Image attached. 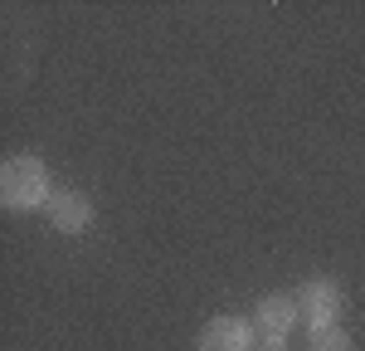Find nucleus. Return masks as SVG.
Instances as JSON below:
<instances>
[{
    "label": "nucleus",
    "instance_id": "nucleus-1",
    "mask_svg": "<svg viewBox=\"0 0 365 351\" xmlns=\"http://www.w3.org/2000/svg\"><path fill=\"white\" fill-rule=\"evenodd\" d=\"M0 200L5 210H39V205L54 200V185H49V166L39 161V156H5V166H0Z\"/></svg>",
    "mask_w": 365,
    "mask_h": 351
},
{
    "label": "nucleus",
    "instance_id": "nucleus-2",
    "mask_svg": "<svg viewBox=\"0 0 365 351\" xmlns=\"http://www.w3.org/2000/svg\"><path fill=\"white\" fill-rule=\"evenodd\" d=\"M341 307H346V292H341L336 278H307L297 288V312L312 332L322 327H341Z\"/></svg>",
    "mask_w": 365,
    "mask_h": 351
},
{
    "label": "nucleus",
    "instance_id": "nucleus-3",
    "mask_svg": "<svg viewBox=\"0 0 365 351\" xmlns=\"http://www.w3.org/2000/svg\"><path fill=\"white\" fill-rule=\"evenodd\" d=\"M297 297H282V292H268V297H258V307H253V332L263 337V342H282L292 327H297Z\"/></svg>",
    "mask_w": 365,
    "mask_h": 351
},
{
    "label": "nucleus",
    "instance_id": "nucleus-4",
    "mask_svg": "<svg viewBox=\"0 0 365 351\" xmlns=\"http://www.w3.org/2000/svg\"><path fill=\"white\" fill-rule=\"evenodd\" d=\"M253 322L244 317H215L200 327V351H253Z\"/></svg>",
    "mask_w": 365,
    "mask_h": 351
},
{
    "label": "nucleus",
    "instance_id": "nucleus-5",
    "mask_svg": "<svg viewBox=\"0 0 365 351\" xmlns=\"http://www.w3.org/2000/svg\"><path fill=\"white\" fill-rule=\"evenodd\" d=\"M49 225L58 234H83L93 225V200H88L83 190H54V200H49Z\"/></svg>",
    "mask_w": 365,
    "mask_h": 351
},
{
    "label": "nucleus",
    "instance_id": "nucleus-6",
    "mask_svg": "<svg viewBox=\"0 0 365 351\" xmlns=\"http://www.w3.org/2000/svg\"><path fill=\"white\" fill-rule=\"evenodd\" d=\"M312 351H356V342L341 327H322V332H312Z\"/></svg>",
    "mask_w": 365,
    "mask_h": 351
},
{
    "label": "nucleus",
    "instance_id": "nucleus-7",
    "mask_svg": "<svg viewBox=\"0 0 365 351\" xmlns=\"http://www.w3.org/2000/svg\"><path fill=\"white\" fill-rule=\"evenodd\" d=\"M253 351H287V342H258Z\"/></svg>",
    "mask_w": 365,
    "mask_h": 351
}]
</instances>
